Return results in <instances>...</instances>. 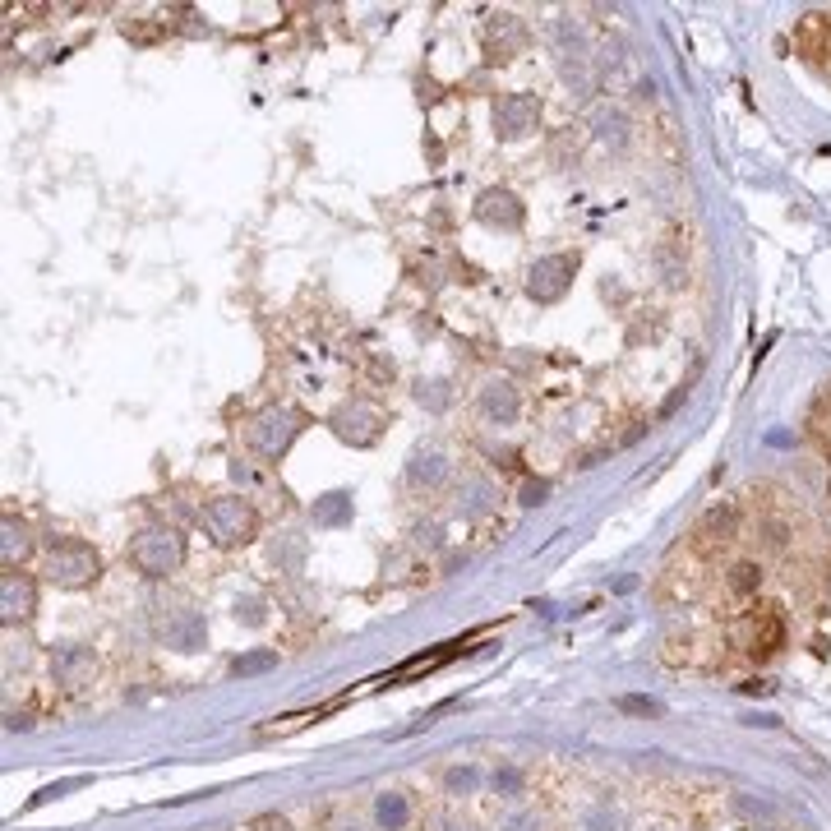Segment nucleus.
I'll list each match as a JSON object with an SVG mask.
<instances>
[{
    "label": "nucleus",
    "instance_id": "1",
    "mask_svg": "<svg viewBox=\"0 0 831 831\" xmlns=\"http://www.w3.org/2000/svg\"><path fill=\"white\" fill-rule=\"evenodd\" d=\"M204 531L208 541L231 550V545L254 541L259 531V513H254L250 499H236V494H222V499H208L204 504Z\"/></svg>",
    "mask_w": 831,
    "mask_h": 831
},
{
    "label": "nucleus",
    "instance_id": "2",
    "mask_svg": "<svg viewBox=\"0 0 831 831\" xmlns=\"http://www.w3.org/2000/svg\"><path fill=\"white\" fill-rule=\"evenodd\" d=\"M130 564L139 568V573H148V578H167V573H176V568L185 564L181 531H171V527H144L130 541Z\"/></svg>",
    "mask_w": 831,
    "mask_h": 831
},
{
    "label": "nucleus",
    "instance_id": "3",
    "mask_svg": "<svg viewBox=\"0 0 831 831\" xmlns=\"http://www.w3.org/2000/svg\"><path fill=\"white\" fill-rule=\"evenodd\" d=\"M47 578L56 587H88L102 578V559L84 541H51L47 550Z\"/></svg>",
    "mask_w": 831,
    "mask_h": 831
},
{
    "label": "nucleus",
    "instance_id": "4",
    "mask_svg": "<svg viewBox=\"0 0 831 831\" xmlns=\"http://www.w3.org/2000/svg\"><path fill=\"white\" fill-rule=\"evenodd\" d=\"M301 434V411H291V407H268V411H259L254 416V425H250V444L264 453V458H282L291 448V439Z\"/></svg>",
    "mask_w": 831,
    "mask_h": 831
},
{
    "label": "nucleus",
    "instance_id": "5",
    "mask_svg": "<svg viewBox=\"0 0 831 831\" xmlns=\"http://www.w3.org/2000/svg\"><path fill=\"white\" fill-rule=\"evenodd\" d=\"M739 536V504H711L707 513L698 518V527H693V550L702 554V559H711V554H721L725 545H735Z\"/></svg>",
    "mask_w": 831,
    "mask_h": 831
},
{
    "label": "nucleus",
    "instance_id": "6",
    "mask_svg": "<svg viewBox=\"0 0 831 831\" xmlns=\"http://www.w3.org/2000/svg\"><path fill=\"white\" fill-rule=\"evenodd\" d=\"M573 273H578V264L568 259V254H545V259H536L527 273V291L536 296L541 305L559 301L568 291V282H573Z\"/></svg>",
    "mask_w": 831,
    "mask_h": 831
},
{
    "label": "nucleus",
    "instance_id": "7",
    "mask_svg": "<svg viewBox=\"0 0 831 831\" xmlns=\"http://www.w3.org/2000/svg\"><path fill=\"white\" fill-rule=\"evenodd\" d=\"M541 125V102L531 93H508L499 97V107H494V130L504 134V139H522Z\"/></svg>",
    "mask_w": 831,
    "mask_h": 831
},
{
    "label": "nucleus",
    "instance_id": "8",
    "mask_svg": "<svg viewBox=\"0 0 831 831\" xmlns=\"http://www.w3.org/2000/svg\"><path fill=\"white\" fill-rule=\"evenodd\" d=\"M795 51L813 65H831V14L813 10L795 24Z\"/></svg>",
    "mask_w": 831,
    "mask_h": 831
},
{
    "label": "nucleus",
    "instance_id": "9",
    "mask_svg": "<svg viewBox=\"0 0 831 831\" xmlns=\"http://www.w3.org/2000/svg\"><path fill=\"white\" fill-rule=\"evenodd\" d=\"M379 425H384V416H379L374 407H365V402H356V407H347V411L333 416V430H338L347 444H356V448L374 444V439H379Z\"/></svg>",
    "mask_w": 831,
    "mask_h": 831
},
{
    "label": "nucleus",
    "instance_id": "10",
    "mask_svg": "<svg viewBox=\"0 0 831 831\" xmlns=\"http://www.w3.org/2000/svg\"><path fill=\"white\" fill-rule=\"evenodd\" d=\"M804 434H808V444L818 448L822 458H831V379H827V384H818V393H813V402H808Z\"/></svg>",
    "mask_w": 831,
    "mask_h": 831
},
{
    "label": "nucleus",
    "instance_id": "11",
    "mask_svg": "<svg viewBox=\"0 0 831 831\" xmlns=\"http://www.w3.org/2000/svg\"><path fill=\"white\" fill-rule=\"evenodd\" d=\"M476 217H481L485 227H504V231L522 227V204H518V194H508V190H485L481 199H476Z\"/></svg>",
    "mask_w": 831,
    "mask_h": 831
},
{
    "label": "nucleus",
    "instance_id": "12",
    "mask_svg": "<svg viewBox=\"0 0 831 831\" xmlns=\"http://www.w3.org/2000/svg\"><path fill=\"white\" fill-rule=\"evenodd\" d=\"M0 605H5V619H24V615H33V605H37V587H33V578L28 573H5L0 578Z\"/></svg>",
    "mask_w": 831,
    "mask_h": 831
},
{
    "label": "nucleus",
    "instance_id": "13",
    "mask_svg": "<svg viewBox=\"0 0 831 831\" xmlns=\"http://www.w3.org/2000/svg\"><path fill=\"white\" fill-rule=\"evenodd\" d=\"M522 42H527V33H522V24L513 19V14H494L490 24H485V47H490V61H508Z\"/></svg>",
    "mask_w": 831,
    "mask_h": 831
},
{
    "label": "nucleus",
    "instance_id": "14",
    "mask_svg": "<svg viewBox=\"0 0 831 831\" xmlns=\"http://www.w3.org/2000/svg\"><path fill=\"white\" fill-rule=\"evenodd\" d=\"M518 407H522V398H518V388L508 384V379H490V384H485L481 411L490 416V421L513 425V421H518Z\"/></svg>",
    "mask_w": 831,
    "mask_h": 831
},
{
    "label": "nucleus",
    "instance_id": "15",
    "mask_svg": "<svg viewBox=\"0 0 831 831\" xmlns=\"http://www.w3.org/2000/svg\"><path fill=\"white\" fill-rule=\"evenodd\" d=\"M785 642V619L776 605H758L753 615V656H771Z\"/></svg>",
    "mask_w": 831,
    "mask_h": 831
},
{
    "label": "nucleus",
    "instance_id": "16",
    "mask_svg": "<svg viewBox=\"0 0 831 831\" xmlns=\"http://www.w3.org/2000/svg\"><path fill=\"white\" fill-rule=\"evenodd\" d=\"M51 670H56V679H61V684H70V688L88 684V675H93V651H88V647H65V651H56Z\"/></svg>",
    "mask_w": 831,
    "mask_h": 831
},
{
    "label": "nucleus",
    "instance_id": "17",
    "mask_svg": "<svg viewBox=\"0 0 831 831\" xmlns=\"http://www.w3.org/2000/svg\"><path fill=\"white\" fill-rule=\"evenodd\" d=\"M162 638L176 651H199V642H204V619L194 615V610H181L171 624H162Z\"/></svg>",
    "mask_w": 831,
    "mask_h": 831
},
{
    "label": "nucleus",
    "instance_id": "18",
    "mask_svg": "<svg viewBox=\"0 0 831 831\" xmlns=\"http://www.w3.org/2000/svg\"><path fill=\"white\" fill-rule=\"evenodd\" d=\"M762 587V568L753 564V559H739V564H730V573H725V591L735 596V601H753Z\"/></svg>",
    "mask_w": 831,
    "mask_h": 831
},
{
    "label": "nucleus",
    "instance_id": "19",
    "mask_svg": "<svg viewBox=\"0 0 831 831\" xmlns=\"http://www.w3.org/2000/svg\"><path fill=\"white\" fill-rule=\"evenodd\" d=\"M407 476H411V485H439L448 476V462H444V453L439 448H421L416 458H411V467H407Z\"/></svg>",
    "mask_w": 831,
    "mask_h": 831
},
{
    "label": "nucleus",
    "instance_id": "20",
    "mask_svg": "<svg viewBox=\"0 0 831 831\" xmlns=\"http://www.w3.org/2000/svg\"><path fill=\"white\" fill-rule=\"evenodd\" d=\"M374 818H379V827L384 831H402L411 818V804L398 795V790H388L384 799H379V808H374Z\"/></svg>",
    "mask_w": 831,
    "mask_h": 831
},
{
    "label": "nucleus",
    "instance_id": "21",
    "mask_svg": "<svg viewBox=\"0 0 831 831\" xmlns=\"http://www.w3.org/2000/svg\"><path fill=\"white\" fill-rule=\"evenodd\" d=\"M277 665V651H250V656H241V661L231 665V675H264V670H273Z\"/></svg>",
    "mask_w": 831,
    "mask_h": 831
},
{
    "label": "nucleus",
    "instance_id": "22",
    "mask_svg": "<svg viewBox=\"0 0 831 831\" xmlns=\"http://www.w3.org/2000/svg\"><path fill=\"white\" fill-rule=\"evenodd\" d=\"M28 550V531H24V522L14 527V518H5V564H14V554H24Z\"/></svg>",
    "mask_w": 831,
    "mask_h": 831
},
{
    "label": "nucleus",
    "instance_id": "23",
    "mask_svg": "<svg viewBox=\"0 0 831 831\" xmlns=\"http://www.w3.org/2000/svg\"><path fill=\"white\" fill-rule=\"evenodd\" d=\"M467 790H476V771H448V795H467Z\"/></svg>",
    "mask_w": 831,
    "mask_h": 831
},
{
    "label": "nucleus",
    "instance_id": "24",
    "mask_svg": "<svg viewBox=\"0 0 831 831\" xmlns=\"http://www.w3.org/2000/svg\"><path fill=\"white\" fill-rule=\"evenodd\" d=\"M485 504H490V485L471 481L467 485V513H485Z\"/></svg>",
    "mask_w": 831,
    "mask_h": 831
},
{
    "label": "nucleus",
    "instance_id": "25",
    "mask_svg": "<svg viewBox=\"0 0 831 831\" xmlns=\"http://www.w3.org/2000/svg\"><path fill=\"white\" fill-rule=\"evenodd\" d=\"M619 707H624V711H638V716H656V711H661V702H651V698H619Z\"/></svg>",
    "mask_w": 831,
    "mask_h": 831
},
{
    "label": "nucleus",
    "instance_id": "26",
    "mask_svg": "<svg viewBox=\"0 0 831 831\" xmlns=\"http://www.w3.org/2000/svg\"><path fill=\"white\" fill-rule=\"evenodd\" d=\"M319 518H324V522H338L342 518V494H328V508L319 513Z\"/></svg>",
    "mask_w": 831,
    "mask_h": 831
},
{
    "label": "nucleus",
    "instance_id": "27",
    "mask_svg": "<svg viewBox=\"0 0 831 831\" xmlns=\"http://www.w3.org/2000/svg\"><path fill=\"white\" fill-rule=\"evenodd\" d=\"M545 490H550L545 481H531V485H527V504H541V499H545Z\"/></svg>",
    "mask_w": 831,
    "mask_h": 831
},
{
    "label": "nucleus",
    "instance_id": "28",
    "mask_svg": "<svg viewBox=\"0 0 831 831\" xmlns=\"http://www.w3.org/2000/svg\"><path fill=\"white\" fill-rule=\"evenodd\" d=\"M527 827H531V818H513V822H508V831H527Z\"/></svg>",
    "mask_w": 831,
    "mask_h": 831
}]
</instances>
